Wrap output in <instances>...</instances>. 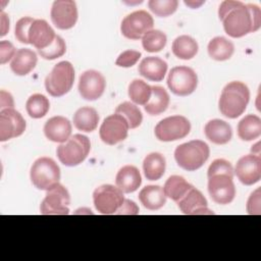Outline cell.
<instances>
[{
  "label": "cell",
  "instance_id": "cell-46",
  "mask_svg": "<svg viewBox=\"0 0 261 261\" xmlns=\"http://www.w3.org/2000/svg\"><path fill=\"white\" fill-rule=\"evenodd\" d=\"M1 23H2V25H1L0 36L3 37L4 35H6L7 31L9 30V19H8L6 13H4L3 11H1Z\"/></svg>",
  "mask_w": 261,
  "mask_h": 261
},
{
  "label": "cell",
  "instance_id": "cell-32",
  "mask_svg": "<svg viewBox=\"0 0 261 261\" xmlns=\"http://www.w3.org/2000/svg\"><path fill=\"white\" fill-rule=\"evenodd\" d=\"M198 43L190 36L182 35L177 37L172 43V53L179 59L189 60L198 53Z\"/></svg>",
  "mask_w": 261,
  "mask_h": 261
},
{
  "label": "cell",
  "instance_id": "cell-2",
  "mask_svg": "<svg viewBox=\"0 0 261 261\" xmlns=\"http://www.w3.org/2000/svg\"><path fill=\"white\" fill-rule=\"evenodd\" d=\"M249 100V88L242 82H230L220 94L219 110L227 118H237L245 112Z\"/></svg>",
  "mask_w": 261,
  "mask_h": 261
},
{
  "label": "cell",
  "instance_id": "cell-35",
  "mask_svg": "<svg viewBox=\"0 0 261 261\" xmlns=\"http://www.w3.org/2000/svg\"><path fill=\"white\" fill-rule=\"evenodd\" d=\"M167 42L166 35L159 30H151L142 38L143 48L150 53L161 51Z\"/></svg>",
  "mask_w": 261,
  "mask_h": 261
},
{
  "label": "cell",
  "instance_id": "cell-38",
  "mask_svg": "<svg viewBox=\"0 0 261 261\" xmlns=\"http://www.w3.org/2000/svg\"><path fill=\"white\" fill-rule=\"evenodd\" d=\"M65 51H66L65 42L61 37H59L57 35L55 37V40L53 41V43L50 46H48L45 49L38 50L41 57H43L44 59H47V60H53L58 57H61L65 53Z\"/></svg>",
  "mask_w": 261,
  "mask_h": 261
},
{
  "label": "cell",
  "instance_id": "cell-3",
  "mask_svg": "<svg viewBox=\"0 0 261 261\" xmlns=\"http://www.w3.org/2000/svg\"><path fill=\"white\" fill-rule=\"evenodd\" d=\"M209 146L201 140H193L176 147L174 158L178 166L188 171L202 167L209 158Z\"/></svg>",
  "mask_w": 261,
  "mask_h": 261
},
{
  "label": "cell",
  "instance_id": "cell-43",
  "mask_svg": "<svg viewBox=\"0 0 261 261\" xmlns=\"http://www.w3.org/2000/svg\"><path fill=\"white\" fill-rule=\"evenodd\" d=\"M16 51L14 46L9 41H1L0 42V62L1 64H5L10 59L13 58Z\"/></svg>",
  "mask_w": 261,
  "mask_h": 261
},
{
  "label": "cell",
  "instance_id": "cell-16",
  "mask_svg": "<svg viewBox=\"0 0 261 261\" xmlns=\"http://www.w3.org/2000/svg\"><path fill=\"white\" fill-rule=\"evenodd\" d=\"M106 87L105 77L97 70L90 69L83 72L79 80V92L82 98L88 101L99 99Z\"/></svg>",
  "mask_w": 261,
  "mask_h": 261
},
{
  "label": "cell",
  "instance_id": "cell-27",
  "mask_svg": "<svg viewBox=\"0 0 261 261\" xmlns=\"http://www.w3.org/2000/svg\"><path fill=\"white\" fill-rule=\"evenodd\" d=\"M99 122V115L92 107H82L73 115L74 126L82 132L91 133L96 129Z\"/></svg>",
  "mask_w": 261,
  "mask_h": 261
},
{
  "label": "cell",
  "instance_id": "cell-7",
  "mask_svg": "<svg viewBox=\"0 0 261 261\" xmlns=\"http://www.w3.org/2000/svg\"><path fill=\"white\" fill-rule=\"evenodd\" d=\"M124 200L123 192L112 185H102L93 193L94 206L101 214H115Z\"/></svg>",
  "mask_w": 261,
  "mask_h": 261
},
{
  "label": "cell",
  "instance_id": "cell-44",
  "mask_svg": "<svg viewBox=\"0 0 261 261\" xmlns=\"http://www.w3.org/2000/svg\"><path fill=\"white\" fill-rule=\"evenodd\" d=\"M115 214H127V215H136L139 214V207L138 205L128 199H125L121 207Z\"/></svg>",
  "mask_w": 261,
  "mask_h": 261
},
{
  "label": "cell",
  "instance_id": "cell-13",
  "mask_svg": "<svg viewBox=\"0 0 261 261\" xmlns=\"http://www.w3.org/2000/svg\"><path fill=\"white\" fill-rule=\"evenodd\" d=\"M128 128V123L122 115L111 114L103 120L100 126V139L107 145H115L126 139Z\"/></svg>",
  "mask_w": 261,
  "mask_h": 261
},
{
  "label": "cell",
  "instance_id": "cell-21",
  "mask_svg": "<svg viewBox=\"0 0 261 261\" xmlns=\"http://www.w3.org/2000/svg\"><path fill=\"white\" fill-rule=\"evenodd\" d=\"M115 184L123 193H133L137 191L142 184L141 173L136 166L124 165L118 170L115 177Z\"/></svg>",
  "mask_w": 261,
  "mask_h": 261
},
{
  "label": "cell",
  "instance_id": "cell-41",
  "mask_svg": "<svg viewBox=\"0 0 261 261\" xmlns=\"http://www.w3.org/2000/svg\"><path fill=\"white\" fill-rule=\"evenodd\" d=\"M217 172H224L233 175V168L230 162L225 159H215L209 166L207 171V176Z\"/></svg>",
  "mask_w": 261,
  "mask_h": 261
},
{
  "label": "cell",
  "instance_id": "cell-25",
  "mask_svg": "<svg viewBox=\"0 0 261 261\" xmlns=\"http://www.w3.org/2000/svg\"><path fill=\"white\" fill-rule=\"evenodd\" d=\"M139 200L149 210H158L166 203V196L159 186H146L139 193Z\"/></svg>",
  "mask_w": 261,
  "mask_h": 261
},
{
  "label": "cell",
  "instance_id": "cell-11",
  "mask_svg": "<svg viewBox=\"0 0 261 261\" xmlns=\"http://www.w3.org/2000/svg\"><path fill=\"white\" fill-rule=\"evenodd\" d=\"M154 20L146 10H137L127 14L121 21V34L130 40L142 39L149 31L153 30Z\"/></svg>",
  "mask_w": 261,
  "mask_h": 261
},
{
  "label": "cell",
  "instance_id": "cell-26",
  "mask_svg": "<svg viewBox=\"0 0 261 261\" xmlns=\"http://www.w3.org/2000/svg\"><path fill=\"white\" fill-rule=\"evenodd\" d=\"M166 167L165 158L162 154L153 152L148 154L143 161V170L147 179L157 180L162 177Z\"/></svg>",
  "mask_w": 261,
  "mask_h": 261
},
{
  "label": "cell",
  "instance_id": "cell-30",
  "mask_svg": "<svg viewBox=\"0 0 261 261\" xmlns=\"http://www.w3.org/2000/svg\"><path fill=\"white\" fill-rule=\"evenodd\" d=\"M209 56L217 61H224L229 59L233 52V44L224 37H215L213 38L207 47Z\"/></svg>",
  "mask_w": 261,
  "mask_h": 261
},
{
  "label": "cell",
  "instance_id": "cell-8",
  "mask_svg": "<svg viewBox=\"0 0 261 261\" xmlns=\"http://www.w3.org/2000/svg\"><path fill=\"white\" fill-rule=\"evenodd\" d=\"M191 123L182 115H172L160 120L155 126L156 138L161 142H172L189 135Z\"/></svg>",
  "mask_w": 261,
  "mask_h": 261
},
{
  "label": "cell",
  "instance_id": "cell-20",
  "mask_svg": "<svg viewBox=\"0 0 261 261\" xmlns=\"http://www.w3.org/2000/svg\"><path fill=\"white\" fill-rule=\"evenodd\" d=\"M71 123L64 116H53L49 118L44 125V134L46 138L55 143L66 142L71 135Z\"/></svg>",
  "mask_w": 261,
  "mask_h": 261
},
{
  "label": "cell",
  "instance_id": "cell-24",
  "mask_svg": "<svg viewBox=\"0 0 261 261\" xmlns=\"http://www.w3.org/2000/svg\"><path fill=\"white\" fill-rule=\"evenodd\" d=\"M206 138L216 144L224 145L228 143L232 136L230 125L221 119H212L208 121L204 127Z\"/></svg>",
  "mask_w": 261,
  "mask_h": 261
},
{
  "label": "cell",
  "instance_id": "cell-4",
  "mask_svg": "<svg viewBox=\"0 0 261 261\" xmlns=\"http://www.w3.org/2000/svg\"><path fill=\"white\" fill-rule=\"evenodd\" d=\"M91 143L84 135H73L66 142L57 147L56 153L59 161L65 166H76L89 155Z\"/></svg>",
  "mask_w": 261,
  "mask_h": 261
},
{
  "label": "cell",
  "instance_id": "cell-45",
  "mask_svg": "<svg viewBox=\"0 0 261 261\" xmlns=\"http://www.w3.org/2000/svg\"><path fill=\"white\" fill-rule=\"evenodd\" d=\"M0 103H1V110L3 109H7V108H13V99L12 96L5 92V91H1V99H0Z\"/></svg>",
  "mask_w": 261,
  "mask_h": 261
},
{
  "label": "cell",
  "instance_id": "cell-22",
  "mask_svg": "<svg viewBox=\"0 0 261 261\" xmlns=\"http://www.w3.org/2000/svg\"><path fill=\"white\" fill-rule=\"evenodd\" d=\"M139 73L152 82H161L167 71V63L156 56L144 58L139 65Z\"/></svg>",
  "mask_w": 261,
  "mask_h": 261
},
{
  "label": "cell",
  "instance_id": "cell-40",
  "mask_svg": "<svg viewBox=\"0 0 261 261\" xmlns=\"http://www.w3.org/2000/svg\"><path fill=\"white\" fill-rule=\"evenodd\" d=\"M141 57V52L136 50H125L120 53L115 61V64L120 67H132Z\"/></svg>",
  "mask_w": 261,
  "mask_h": 261
},
{
  "label": "cell",
  "instance_id": "cell-23",
  "mask_svg": "<svg viewBox=\"0 0 261 261\" xmlns=\"http://www.w3.org/2000/svg\"><path fill=\"white\" fill-rule=\"evenodd\" d=\"M38 61L37 54L28 48L18 49L13 56L10 68L16 75H27L36 66Z\"/></svg>",
  "mask_w": 261,
  "mask_h": 261
},
{
  "label": "cell",
  "instance_id": "cell-5",
  "mask_svg": "<svg viewBox=\"0 0 261 261\" xmlns=\"http://www.w3.org/2000/svg\"><path fill=\"white\" fill-rule=\"evenodd\" d=\"M74 82V68L68 61H60L54 65L46 76V91L53 97H61L67 94Z\"/></svg>",
  "mask_w": 261,
  "mask_h": 261
},
{
  "label": "cell",
  "instance_id": "cell-19",
  "mask_svg": "<svg viewBox=\"0 0 261 261\" xmlns=\"http://www.w3.org/2000/svg\"><path fill=\"white\" fill-rule=\"evenodd\" d=\"M55 33L44 19H35L29 31V42L38 50L50 46L55 40Z\"/></svg>",
  "mask_w": 261,
  "mask_h": 261
},
{
  "label": "cell",
  "instance_id": "cell-9",
  "mask_svg": "<svg viewBox=\"0 0 261 261\" xmlns=\"http://www.w3.org/2000/svg\"><path fill=\"white\" fill-rule=\"evenodd\" d=\"M197 73L188 66L173 67L167 76V86L169 90L177 96H189L197 88Z\"/></svg>",
  "mask_w": 261,
  "mask_h": 261
},
{
  "label": "cell",
  "instance_id": "cell-18",
  "mask_svg": "<svg viewBox=\"0 0 261 261\" xmlns=\"http://www.w3.org/2000/svg\"><path fill=\"white\" fill-rule=\"evenodd\" d=\"M178 208L184 214L199 215V214H214L213 211L208 209L207 200L203 194L194 187L176 202Z\"/></svg>",
  "mask_w": 261,
  "mask_h": 261
},
{
  "label": "cell",
  "instance_id": "cell-15",
  "mask_svg": "<svg viewBox=\"0 0 261 261\" xmlns=\"http://www.w3.org/2000/svg\"><path fill=\"white\" fill-rule=\"evenodd\" d=\"M27 123L22 115L13 108L0 111V141L19 137L25 130Z\"/></svg>",
  "mask_w": 261,
  "mask_h": 261
},
{
  "label": "cell",
  "instance_id": "cell-42",
  "mask_svg": "<svg viewBox=\"0 0 261 261\" xmlns=\"http://www.w3.org/2000/svg\"><path fill=\"white\" fill-rule=\"evenodd\" d=\"M260 188L256 189L248 199L247 212L251 215H259L260 212Z\"/></svg>",
  "mask_w": 261,
  "mask_h": 261
},
{
  "label": "cell",
  "instance_id": "cell-28",
  "mask_svg": "<svg viewBox=\"0 0 261 261\" xmlns=\"http://www.w3.org/2000/svg\"><path fill=\"white\" fill-rule=\"evenodd\" d=\"M261 135V119L255 114H248L238 124V136L243 141H253Z\"/></svg>",
  "mask_w": 261,
  "mask_h": 261
},
{
  "label": "cell",
  "instance_id": "cell-34",
  "mask_svg": "<svg viewBox=\"0 0 261 261\" xmlns=\"http://www.w3.org/2000/svg\"><path fill=\"white\" fill-rule=\"evenodd\" d=\"M27 112L32 118L44 117L50 108V103L47 97L42 94L32 95L25 104Z\"/></svg>",
  "mask_w": 261,
  "mask_h": 261
},
{
  "label": "cell",
  "instance_id": "cell-10",
  "mask_svg": "<svg viewBox=\"0 0 261 261\" xmlns=\"http://www.w3.org/2000/svg\"><path fill=\"white\" fill-rule=\"evenodd\" d=\"M233 175L224 172H217L208 175V192L211 199L220 205L232 202L236 196Z\"/></svg>",
  "mask_w": 261,
  "mask_h": 261
},
{
  "label": "cell",
  "instance_id": "cell-14",
  "mask_svg": "<svg viewBox=\"0 0 261 261\" xmlns=\"http://www.w3.org/2000/svg\"><path fill=\"white\" fill-rule=\"evenodd\" d=\"M51 20L59 30H69L77 20L76 4L72 0L54 1L51 8Z\"/></svg>",
  "mask_w": 261,
  "mask_h": 261
},
{
  "label": "cell",
  "instance_id": "cell-33",
  "mask_svg": "<svg viewBox=\"0 0 261 261\" xmlns=\"http://www.w3.org/2000/svg\"><path fill=\"white\" fill-rule=\"evenodd\" d=\"M152 95V87L142 80H134L128 86V97L138 105H146Z\"/></svg>",
  "mask_w": 261,
  "mask_h": 261
},
{
  "label": "cell",
  "instance_id": "cell-29",
  "mask_svg": "<svg viewBox=\"0 0 261 261\" xmlns=\"http://www.w3.org/2000/svg\"><path fill=\"white\" fill-rule=\"evenodd\" d=\"M169 101V95L166 90L160 86H154L152 87L151 98L144 106L145 111L150 115H159L167 109Z\"/></svg>",
  "mask_w": 261,
  "mask_h": 261
},
{
  "label": "cell",
  "instance_id": "cell-6",
  "mask_svg": "<svg viewBox=\"0 0 261 261\" xmlns=\"http://www.w3.org/2000/svg\"><path fill=\"white\" fill-rule=\"evenodd\" d=\"M30 175L33 185L37 189L48 191L59 184L60 168L53 159L40 157L33 163Z\"/></svg>",
  "mask_w": 261,
  "mask_h": 261
},
{
  "label": "cell",
  "instance_id": "cell-39",
  "mask_svg": "<svg viewBox=\"0 0 261 261\" xmlns=\"http://www.w3.org/2000/svg\"><path fill=\"white\" fill-rule=\"evenodd\" d=\"M34 18L32 17H21L20 19L17 20L15 24V31H14V36L16 40L22 44H30L29 42V31L34 22Z\"/></svg>",
  "mask_w": 261,
  "mask_h": 261
},
{
  "label": "cell",
  "instance_id": "cell-31",
  "mask_svg": "<svg viewBox=\"0 0 261 261\" xmlns=\"http://www.w3.org/2000/svg\"><path fill=\"white\" fill-rule=\"evenodd\" d=\"M192 188H193V186L191 184H189L182 176L171 175L165 181L164 187H163V192L167 198L171 199L174 202H177Z\"/></svg>",
  "mask_w": 261,
  "mask_h": 261
},
{
  "label": "cell",
  "instance_id": "cell-1",
  "mask_svg": "<svg viewBox=\"0 0 261 261\" xmlns=\"http://www.w3.org/2000/svg\"><path fill=\"white\" fill-rule=\"evenodd\" d=\"M218 15L225 33L232 38H241L259 30L261 11L255 4L226 0L221 2Z\"/></svg>",
  "mask_w": 261,
  "mask_h": 261
},
{
  "label": "cell",
  "instance_id": "cell-36",
  "mask_svg": "<svg viewBox=\"0 0 261 261\" xmlns=\"http://www.w3.org/2000/svg\"><path fill=\"white\" fill-rule=\"evenodd\" d=\"M115 113L122 115L126 119L129 128H136L140 126L143 120L141 110L138 106L130 102H123L119 104L115 109Z\"/></svg>",
  "mask_w": 261,
  "mask_h": 261
},
{
  "label": "cell",
  "instance_id": "cell-12",
  "mask_svg": "<svg viewBox=\"0 0 261 261\" xmlns=\"http://www.w3.org/2000/svg\"><path fill=\"white\" fill-rule=\"evenodd\" d=\"M70 196L68 191L60 184L55 185L47 191L41 203L40 211L44 215H65L69 213Z\"/></svg>",
  "mask_w": 261,
  "mask_h": 261
},
{
  "label": "cell",
  "instance_id": "cell-17",
  "mask_svg": "<svg viewBox=\"0 0 261 261\" xmlns=\"http://www.w3.org/2000/svg\"><path fill=\"white\" fill-rule=\"evenodd\" d=\"M239 180L246 186H252L261 178V158L259 155L249 154L239 159L233 171Z\"/></svg>",
  "mask_w": 261,
  "mask_h": 261
},
{
  "label": "cell",
  "instance_id": "cell-37",
  "mask_svg": "<svg viewBox=\"0 0 261 261\" xmlns=\"http://www.w3.org/2000/svg\"><path fill=\"white\" fill-rule=\"evenodd\" d=\"M150 10L159 17H166L175 12L178 1L177 0H150L148 2Z\"/></svg>",
  "mask_w": 261,
  "mask_h": 261
}]
</instances>
